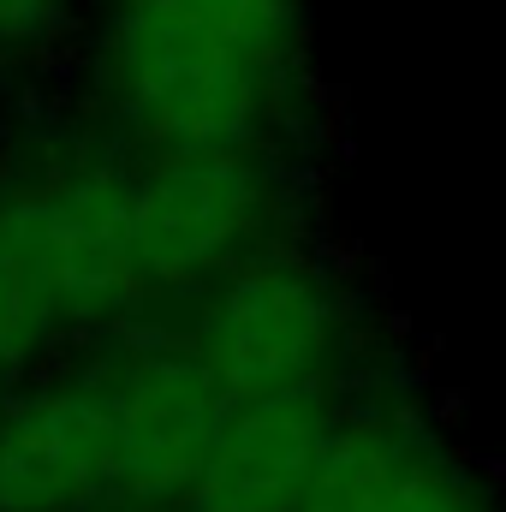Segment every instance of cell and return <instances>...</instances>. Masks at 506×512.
<instances>
[{
    "instance_id": "cell-9",
    "label": "cell",
    "mask_w": 506,
    "mask_h": 512,
    "mask_svg": "<svg viewBox=\"0 0 506 512\" xmlns=\"http://www.w3.org/2000/svg\"><path fill=\"white\" fill-rule=\"evenodd\" d=\"M84 0H0V84H36L84 42Z\"/></svg>"
},
{
    "instance_id": "cell-8",
    "label": "cell",
    "mask_w": 506,
    "mask_h": 512,
    "mask_svg": "<svg viewBox=\"0 0 506 512\" xmlns=\"http://www.w3.org/2000/svg\"><path fill=\"white\" fill-rule=\"evenodd\" d=\"M346 393L233 399L227 423L185 495L191 512H304Z\"/></svg>"
},
{
    "instance_id": "cell-4",
    "label": "cell",
    "mask_w": 506,
    "mask_h": 512,
    "mask_svg": "<svg viewBox=\"0 0 506 512\" xmlns=\"http://www.w3.org/2000/svg\"><path fill=\"white\" fill-rule=\"evenodd\" d=\"M310 233L298 155H155L131 167V251L149 322L179 316L251 256Z\"/></svg>"
},
{
    "instance_id": "cell-2",
    "label": "cell",
    "mask_w": 506,
    "mask_h": 512,
    "mask_svg": "<svg viewBox=\"0 0 506 512\" xmlns=\"http://www.w3.org/2000/svg\"><path fill=\"white\" fill-rule=\"evenodd\" d=\"M131 161L90 114L24 108L0 131V393L149 322L131 251Z\"/></svg>"
},
{
    "instance_id": "cell-10",
    "label": "cell",
    "mask_w": 506,
    "mask_h": 512,
    "mask_svg": "<svg viewBox=\"0 0 506 512\" xmlns=\"http://www.w3.org/2000/svg\"><path fill=\"white\" fill-rule=\"evenodd\" d=\"M120 512H191V507H120Z\"/></svg>"
},
{
    "instance_id": "cell-3",
    "label": "cell",
    "mask_w": 506,
    "mask_h": 512,
    "mask_svg": "<svg viewBox=\"0 0 506 512\" xmlns=\"http://www.w3.org/2000/svg\"><path fill=\"white\" fill-rule=\"evenodd\" d=\"M167 322L191 340L227 399L346 393L370 376L364 298L316 239L251 256Z\"/></svg>"
},
{
    "instance_id": "cell-5",
    "label": "cell",
    "mask_w": 506,
    "mask_h": 512,
    "mask_svg": "<svg viewBox=\"0 0 506 512\" xmlns=\"http://www.w3.org/2000/svg\"><path fill=\"white\" fill-rule=\"evenodd\" d=\"M78 358L108 411L120 507H185L233 405L209 364L173 322L114 328L78 346Z\"/></svg>"
},
{
    "instance_id": "cell-1",
    "label": "cell",
    "mask_w": 506,
    "mask_h": 512,
    "mask_svg": "<svg viewBox=\"0 0 506 512\" xmlns=\"http://www.w3.org/2000/svg\"><path fill=\"white\" fill-rule=\"evenodd\" d=\"M78 108L131 161L298 155L316 126L310 0H96Z\"/></svg>"
},
{
    "instance_id": "cell-6",
    "label": "cell",
    "mask_w": 506,
    "mask_h": 512,
    "mask_svg": "<svg viewBox=\"0 0 506 512\" xmlns=\"http://www.w3.org/2000/svg\"><path fill=\"white\" fill-rule=\"evenodd\" d=\"M304 512H501V501L423 399L387 376H364L340 399Z\"/></svg>"
},
{
    "instance_id": "cell-7",
    "label": "cell",
    "mask_w": 506,
    "mask_h": 512,
    "mask_svg": "<svg viewBox=\"0 0 506 512\" xmlns=\"http://www.w3.org/2000/svg\"><path fill=\"white\" fill-rule=\"evenodd\" d=\"M114 435L84 358L0 393V512H114Z\"/></svg>"
}]
</instances>
